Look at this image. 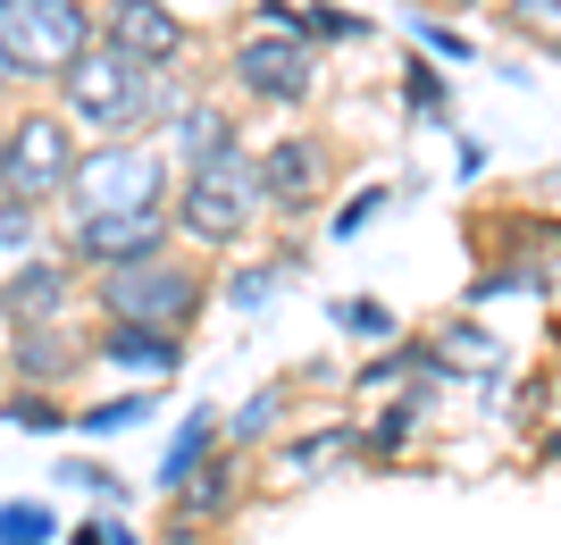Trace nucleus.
Listing matches in <instances>:
<instances>
[{
	"label": "nucleus",
	"mask_w": 561,
	"mask_h": 545,
	"mask_svg": "<svg viewBox=\"0 0 561 545\" xmlns=\"http://www.w3.org/2000/svg\"><path fill=\"white\" fill-rule=\"evenodd\" d=\"M59 93H68V118L93 126V135H135V126H151V118L168 126L185 110V93L168 84V68H142V59H126L117 43H93L59 76Z\"/></svg>",
	"instance_id": "nucleus-1"
},
{
	"label": "nucleus",
	"mask_w": 561,
	"mask_h": 545,
	"mask_svg": "<svg viewBox=\"0 0 561 545\" xmlns=\"http://www.w3.org/2000/svg\"><path fill=\"white\" fill-rule=\"evenodd\" d=\"M93 50V9L84 0H0V68L9 84H59Z\"/></svg>",
	"instance_id": "nucleus-2"
},
{
	"label": "nucleus",
	"mask_w": 561,
	"mask_h": 545,
	"mask_svg": "<svg viewBox=\"0 0 561 545\" xmlns=\"http://www.w3.org/2000/svg\"><path fill=\"white\" fill-rule=\"evenodd\" d=\"M68 227H101V218H151L168 202V151H126V143H101L84 151L68 177Z\"/></svg>",
	"instance_id": "nucleus-3"
},
{
	"label": "nucleus",
	"mask_w": 561,
	"mask_h": 545,
	"mask_svg": "<svg viewBox=\"0 0 561 545\" xmlns=\"http://www.w3.org/2000/svg\"><path fill=\"white\" fill-rule=\"evenodd\" d=\"M268 211V193H260V160L252 151H218V160L185 168V193H176V227H185L193 243H234L252 218Z\"/></svg>",
	"instance_id": "nucleus-4"
},
{
	"label": "nucleus",
	"mask_w": 561,
	"mask_h": 545,
	"mask_svg": "<svg viewBox=\"0 0 561 545\" xmlns=\"http://www.w3.org/2000/svg\"><path fill=\"white\" fill-rule=\"evenodd\" d=\"M210 303L202 269L185 261H142V269H110L101 277V319L110 328H160V336H185V319Z\"/></svg>",
	"instance_id": "nucleus-5"
},
{
	"label": "nucleus",
	"mask_w": 561,
	"mask_h": 545,
	"mask_svg": "<svg viewBox=\"0 0 561 545\" xmlns=\"http://www.w3.org/2000/svg\"><path fill=\"white\" fill-rule=\"evenodd\" d=\"M76 160H84V151L68 143V118H18L9 126V151H0V185H9V202H34V211H43L50 193H68Z\"/></svg>",
	"instance_id": "nucleus-6"
},
{
	"label": "nucleus",
	"mask_w": 561,
	"mask_h": 545,
	"mask_svg": "<svg viewBox=\"0 0 561 545\" xmlns=\"http://www.w3.org/2000/svg\"><path fill=\"white\" fill-rule=\"evenodd\" d=\"M234 84H243V93H260V101H310L319 59H310V43L252 34V43H234Z\"/></svg>",
	"instance_id": "nucleus-7"
},
{
	"label": "nucleus",
	"mask_w": 561,
	"mask_h": 545,
	"mask_svg": "<svg viewBox=\"0 0 561 545\" xmlns=\"http://www.w3.org/2000/svg\"><path fill=\"white\" fill-rule=\"evenodd\" d=\"M68 252L84 269H142V261H168V211L151 218H101V227H68Z\"/></svg>",
	"instance_id": "nucleus-8"
},
{
	"label": "nucleus",
	"mask_w": 561,
	"mask_h": 545,
	"mask_svg": "<svg viewBox=\"0 0 561 545\" xmlns=\"http://www.w3.org/2000/svg\"><path fill=\"white\" fill-rule=\"evenodd\" d=\"M101 43H117L142 68H168L185 50V18H168L160 0H101Z\"/></svg>",
	"instance_id": "nucleus-9"
},
{
	"label": "nucleus",
	"mask_w": 561,
	"mask_h": 545,
	"mask_svg": "<svg viewBox=\"0 0 561 545\" xmlns=\"http://www.w3.org/2000/svg\"><path fill=\"white\" fill-rule=\"evenodd\" d=\"M319 185H328V151H319V143L285 135V143H268V151H260V193H268L277 211H302Z\"/></svg>",
	"instance_id": "nucleus-10"
},
{
	"label": "nucleus",
	"mask_w": 561,
	"mask_h": 545,
	"mask_svg": "<svg viewBox=\"0 0 561 545\" xmlns=\"http://www.w3.org/2000/svg\"><path fill=\"white\" fill-rule=\"evenodd\" d=\"M68 261H25L18 277L0 285V310H9V319H18V328H50V319H59V303H68Z\"/></svg>",
	"instance_id": "nucleus-11"
},
{
	"label": "nucleus",
	"mask_w": 561,
	"mask_h": 545,
	"mask_svg": "<svg viewBox=\"0 0 561 545\" xmlns=\"http://www.w3.org/2000/svg\"><path fill=\"white\" fill-rule=\"evenodd\" d=\"M93 353L117 361V370H142V378H176V370H185V344L160 336V328H110V319H101Z\"/></svg>",
	"instance_id": "nucleus-12"
},
{
	"label": "nucleus",
	"mask_w": 561,
	"mask_h": 545,
	"mask_svg": "<svg viewBox=\"0 0 561 545\" xmlns=\"http://www.w3.org/2000/svg\"><path fill=\"white\" fill-rule=\"evenodd\" d=\"M76 361H84V344H76L59 319H50V328H18V344H9V370H18L25 386H43V395L68 378Z\"/></svg>",
	"instance_id": "nucleus-13"
},
{
	"label": "nucleus",
	"mask_w": 561,
	"mask_h": 545,
	"mask_svg": "<svg viewBox=\"0 0 561 545\" xmlns=\"http://www.w3.org/2000/svg\"><path fill=\"white\" fill-rule=\"evenodd\" d=\"M218 453V411L202 404V411H185V428L168 436V453H160V496H185L193 487V470Z\"/></svg>",
	"instance_id": "nucleus-14"
},
{
	"label": "nucleus",
	"mask_w": 561,
	"mask_h": 545,
	"mask_svg": "<svg viewBox=\"0 0 561 545\" xmlns=\"http://www.w3.org/2000/svg\"><path fill=\"white\" fill-rule=\"evenodd\" d=\"M160 135H168V151H176V160L202 168V160H218V151L234 143V126H227V110H210V101H185V110H176Z\"/></svg>",
	"instance_id": "nucleus-15"
},
{
	"label": "nucleus",
	"mask_w": 561,
	"mask_h": 545,
	"mask_svg": "<svg viewBox=\"0 0 561 545\" xmlns=\"http://www.w3.org/2000/svg\"><path fill=\"white\" fill-rule=\"evenodd\" d=\"M176 503H185L193 521H227V512H234V453L218 445L210 462L193 470V487H185V496H176Z\"/></svg>",
	"instance_id": "nucleus-16"
},
{
	"label": "nucleus",
	"mask_w": 561,
	"mask_h": 545,
	"mask_svg": "<svg viewBox=\"0 0 561 545\" xmlns=\"http://www.w3.org/2000/svg\"><path fill=\"white\" fill-rule=\"evenodd\" d=\"M344 453H360V436H352V428H319V436H294V445L277 453V470L285 478H319L328 462H344Z\"/></svg>",
	"instance_id": "nucleus-17"
},
{
	"label": "nucleus",
	"mask_w": 561,
	"mask_h": 545,
	"mask_svg": "<svg viewBox=\"0 0 561 545\" xmlns=\"http://www.w3.org/2000/svg\"><path fill=\"white\" fill-rule=\"evenodd\" d=\"M0 420L25 428V436H59V428H68V411H59V395H43V386H18V395L0 404Z\"/></svg>",
	"instance_id": "nucleus-18"
},
{
	"label": "nucleus",
	"mask_w": 561,
	"mask_h": 545,
	"mask_svg": "<svg viewBox=\"0 0 561 545\" xmlns=\"http://www.w3.org/2000/svg\"><path fill=\"white\" fill-rule=\"evenodd\" d=\"M420 420H427V386H411V395H402V404L386 411V420H377L369 436H360V453H402V445H411V428H420Z\"/></svg>",
	"instance_id": "nucleus-19"
},
{
	"label": "nucleus",
	"mask_w": 561,
	"mask_h": 545,
	"mask_svg": "<svg viewBox=\"0 0 561 545\" xmlns=\"http://www.w3.org/2000/svg\"><path fill=\"white\" fill-rule=\"evenodd\" d=\"M59 521H50V503H0V545H50Z\"/></svg>",
	"instance_id": "nucleus-20"
},
{
	"label": "nucleus",
	"mask_w": 561,
	"mask_h": 545,
	"mask_svg": "<svg viewBox=\"0 0 561 545\" xmlns=\"http://www.w3.org/2000/svg\"><path fill=\"white\" fill-rule=\"evenodd\" d=\"M277 420H285V386H260L252 404H243V411L227 420V436H234V445H252V436H268Z\"/></svg>",
	"instance_id": "nucleus-21"
},
{
	"label": "nucleus",
	"mask_w": 561,
	"mask_h": 545,
	"mask_svg": "<svg viewBox=\"0 0 561 545\" xmlns=\"http://www.w3.org/2000/svg\"><path fill=\"white\" fill-rule=\"evenodd\" d=\"M142 411H151V395H110V404L76 411V428H84V436H117V428H135Z\"/></svg>",
	"instance_id": "nucleus-22"
},
{
	"label": "nucleus",
	"mask_w": 561,
	"mask_h": 545,
	"mask_svg": "<svg viewBox=\"0 0 561 545\" xmlns=\"http://www.w3.org/2000/svg\"><path fill=\"white\" fill-rule=\"evenodd\" d=\"M335 328L344 336H394V310L369 303V294H344V303H335Z\"/></svg>",
	"instance_id": "nucleus-23"
},
{
	"label": "nucleus",
	"mask_w": 561,
	"mask_h": 545,
	"mask_svg": "<svg viewBox=\"0 0 561 545\" xmlns=\"http://www.w3.org/2000/svg\"><path fill=\"white\" fill-rule=\"evenodd\" d=\"M277 277H285V261H260V269H234L227 277V294H234V310H260L268 294H277Z\"/></svg>",
	"instance_id": "nucleus-24"
},
{
	"label": "nucleus",
	"mask_w": 561,
	"mask_h": 545,
	"mask_svg": "<svg viewBox=\"0 0 561 545\" xmlns=\"http://www.w3.org/2000/svg\"><path fill=\"white\" fill-rule=\"evenodd\" d=\"M34 236H43V211L34 202H0V252H25Z\"/></svg>",
	"instance_id": "nucleus-25"
},
{
	"label": "nucleus",
	"mask_w": 561,
	"mask_h": 545,
	"mask_svg": "<svg viewBox=\"0 0 561 545\" xmlns=\"http://www.w3.org/2000/svg\"><path fill=\"white\" fill-rule=\"evenodd\" d=\"M59 478L84 487V496H101V503H117V470H110V462H59Z\"/></svg>",
	"instance_id": "nucleus-26"
},
{
	"label": "nucleus",
	"mask_w": 561,
	"mask_h": 545,
	"mask_svg": "<svg viewBox=\"0 0 561 545\" xmlns=\"http://www.w3.org/2000/svg\"><path fill=\"white\" fill-rule=\"evenodd\" d=\"M537 269H494V277H478V285H469V303H494V294H537Z\"/></svg>",
	"instance_id": "nucleus-27"
},
{
	"label": "nucleus",
	"mask_w": 561,
	"mask_h": 545,
	"mask_svg": "<svg viewBox=\"0 0 561 545\" xmlns=\"http://www.w3.org/2000/svg\"><path fill=\"white\" fill-rule=\"evenodd\" d=\"M411 110H427V118H445L453 110V84L436 68H411Z\"/></svg>",
	"instance_id": "nucleus-28"
},
{
	"label": "nucleus",
	"mask_w": 561,
	"mask_h": 545,
	"mask_svg": "<svg viewBox=\"0 0 561 545\" xmlns=\"http://www.w3.org/2000/svg\"><path fill=\"white\" fill-rule=\"evenodd\" d=\"M377 211H386V185H360L344 211H335V236H360V218H377Z\"/></svg>",
	"instance_id": "nucleus-29"
},
{
	"label": "nucleus",
	"mask_w": 561,
	"mask_h": 545,
	"mask_svg": "<svg viewBox=\"0 0 561 545\" xmlns=\"http://www.w3.org/2000/svg\"><path fill=\"white\" fill-rule=\"evenodd\" d=\"M512 18L528 25V34H545V43H561V0H519Z\"/></svg>",
	"instance_id": "nucleus-30"
},
{
	"label": "nucleus",
	"mask_w": 561,
	"mask_h": 545,
	"mask_svg": "<svg viewBox=\"0 0 561 545\" xmlns=\"http://www.w3.org/2000/svg\"><path fill=\"white\" fill-rule=\"evenodd\" d=\"M420 43L436 50V59H469V34H453V25H436V18H420Z\"/></svg>",
	"instance_id": "nucleus-31"
},
{
	"label": "nucleus",
	"mask_w": 561,
	"mask_h": 545,
	"mask_svg": "<svg viewBox=\"0 0 561 545\" xmlns=\"http://www.w3.org/2000/svg\"><path fill=\"white\" fill-rule=\"evenodd\" d=\"M310 34L344 43V34H360V18H344V9H328V0H310Z\"/></svg>",
	"instance_id": "nucleus-32"
},
{
	"label": "nucleus",
	"mask_w": 561,
	"mask_h": 545,
	"mask_svg": "<svg viewBox=\"0 0 561 545\" xmlns=\"http://www.w3.org/2000/svg\"><path fill=\"white\" fill-rule=\"evenodd\" d=\"M68 545H110V529H101V521H93V529H76V537H68Z\"/></svg>",
	"instance_id": "nucleus-33"
},
{
	"label": "nucleus",
	"mask_w": 561,
	"mask_h": 545,
	"mask_svg": "<svg viewBox=\"0 0 561 545\" xmlns=\"http://www.w3.org/2000/svg\"><path fill=\"white\" fill-rule=\"evenodd\" d=\"M110 545H135V529H126V521H110Z\"/></svg>",
	"instance_id": "nucleus-34"
},
{
	"label": "nucleus",
	"mask_w": 561,
	"mask_h": 545,
	"mask_svg": "<svg viewBox=\"0 0 561 545\" xmlns=\"http://www.w3.org/2000/svg\"><path fill=\"white\" fill-rule=\"evenodd\" d=\"M0 151H9V126H0Z\"/></svg>",
	"instance_id": "nucleus-35"
}]
</instances>
